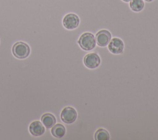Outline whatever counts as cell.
Returning <instances> with one entry per match:
<instances>
[{
  "instance_id": "13",
  "label": "cell",
  "mask_w": 158,
  "mask_h": 140,
  "mask_svg": "<svg viewBox=\"0 0 158 140\" xmlns=\"http://www.w3.org/2000/svg\"><path fill=\"white\" fill-rule=\"evenodd\" d=\"M123 1H124V2H130L131 0H122Z\"/></svg>"
},
{
  "instance_id": "8",
  "label": "cell",
  "mask_w": 158,
  "mask_h": 140,
  "mask_svg": "<svg viewBox=\"0 0 158 140\" xmlns=\"http://www.w3.org/2000/svg\"><path fill=\"white\" fill-rule=\"evenodd\" d=\"M29 132L33 136H41L45 132V127L40 121H32L29 125Z\"/></svg>"
},
{
  "instance_id": "4",
  "label": "cell",
  "mask_w": 158,
  "mask_h": 140,
  "mask_svg": "<svg viewBox=\"0 0 158 140\" xmlns=\"http://www.w3.org/2000/svg\"><path fill=\"white\" fill-rule=\"evenodd\" d=\"M79 23V17L73 13L67 14L64 16L62 20L63 26L67 30H73L77 28Z\"/></svg>"
},
{
  "instance_id": "12",
  "label": "cell",
  "mask_w": 158,
  "mask_h": 140,
  "mask_svg": "<svg viewBox=\"0 0 158 140\" xmlns=\"http://www.w3.org/2000/svg\"><path fill=\"white\" fill-rule=\"evenodd\" d=\"M129 5L132 10L135 12H139L144 8V3L143 0H131Z\"/></svg>"
},
{
  "instance_id": "11",
  "label": "cell",
  "mask_w": 158,
  "mask_h": 140,
  "mask_svg": "<svg viewBox=\"0 0 158 140\" xmlns=\"http://www.w3.org/2000/svg\"><path fill=\"white\" fill-rule=\"evenodd\" d=\"M94 139L96 140H109L110 139V135L106 130L99 128L95 132Z\"/></svg>"
},
{
  "instance_id": "9",
  "label": "cell",
  "mask_w": 158,
  "mask_h": 140,
  "mask_svg": "<svg viewBox=\"0 0 158 140\" xmlns=\"http://www.w3.org/2000/svg\"><path fill=\"white\" fill-rule=\"evenodd\" d=\"M41 121L44 126L49 129L52 128L56 124V118L52 113H46L41 116Z\"/></svg>"
},
{
  "instance_id": "5",
  "label": "cell",
  "mask_w": 158,
  "mask_h": 140,
  "mask_svg": "<svg viewBox=\"0 0 158 140\" xmlns=\"http://www.w3.org/2000/svg\"><path fill=\"white\" fill-rule=\"evenodd\" d=\"M83 63L88 68L93 69L97 68L99 65L101 63V59L96 53H89L84 57Z\"/></svg>"
},
{
  "instance_id": "7",
  "label": "cell",
  "mask_w": 158,
  "mask_h": 140,
  "mask_svg": "<svg viewBox=\"0 0 158 140\" xmlns=\"http://www.w3.org/2000/svg\"><path fill=\"white\" fill-rule=\"evenodd\" d=\"M96 41L97 44L101 47H104L108 45L111 39L110 33L106 30H101L96 35Z\"/></svg>"
},
{
  "instance_id": "3",
  "label": "cell",
  "mask_w": 158,
  "mask_h": 140,
  "mask_svg": "<svg viewBox=\"0 0 158 140\" xmlns=\"http://www.w3.org/2000/svg\"><path fill=\"white\" fill-rule=\"evenodd\" d=\"M77 117L76 110L72 107L68 106L64 107L60 113L61 120L66 124H71L73 123Z\"/></svg>"
},
{
  "instance_id": "6",
  "label": "cell",
  "mask_w": 158,
  "mask_h": 140,
  "mask_svg": "<svg viewBox=\"0 0 158 140\" xmlns=\"http://www.w3.org/2000/svg\"><path fill=\"white\" fill-rule=\"evenodd\" d=\"M123 48V42L118 38H114L111 39L108 44V49L109 51L114 54H119L122 53Z\"/></svg>"
},
{
  "instance_id": "14",
  "label": "cell",
  "mask_w": 158,
  "mask_h": 140,
  "mask_svg": "<svg viewBox=\"0 0 158 140\" xmlns=\"http://www.w3.org/2000/svg\"><path fill=\"white\" fill-rule=\"evenodd\" d=\"M146 1H147V2H151V1H153V0H145Z\"/></svg>"
},
{
  "instance_id": "1",
  "label": "cell",
  "mask_w": 158,
  "mask_h": 140,
  "mask_svg": "<svg viewBox=\"0 0 158 140\" xmlns=\"http://www.w3.org/2000/svg\"><path fill=\"white\" fill-rule=\"evenodd\" d=\"M12 52L14 56L19 59H23L28 57L30 53V48L28 44L22 41L15 43L12 47Z\"/></svg>"
},
{
  "instance_id": "2",
  "label": "cell",
  "mask_w": 158,
  "mask_h": 140,
  "mask_svg": "<svg viewBox=\"0 0 158 140\" xmlns=\"http://www.w3.org/2000/svg\"><path fill=\"white\" fill-rule=\"evenodd\" d=\"M80 47L85 51H91L96 46V41L94 36L89 32L83 33L78 40Z\"/></svg>"
},
{
  "instance_id": "10",
  "label": "cell",
  "mask_w": 158,
  "mask_h": 140,
  "mask_svg": "<svg viewBox=\"0 0 158 140\" xmlns=\"http://www.w3.org/2000/svg\"><path fill=\"white\" fill-rule=\"evenodd\" d=\"M51 132L54 137L56 138H62V137L64 136L66 132V130L63 125L60 123H57L55 124L51 128Z\"/></svg>"
}]
</instances>
